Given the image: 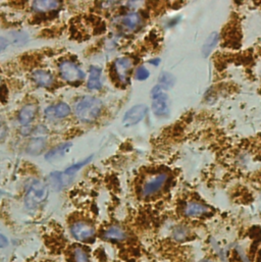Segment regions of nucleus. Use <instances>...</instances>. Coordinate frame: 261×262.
I'll return each mask as SVG.
<instances>
[{
    "mask_svg": "<svg viewBox=\"0 0 261 262\" xmlns=\"http://www.w3.org/2000/svg\"><path fill=\"white\" fill-rule=\"evenodd\" d=\"M158 82H159V86L163 89H170L175 85V77L170 74L167 73V71H163V73L160 74L159 78H158Z\"/></svg>",
    "mask_w": 261,
    "mask_h": 262,
    "instance_id": "nucleus-22",
    "label": "nucleus"
},
{
    "mask_svg": "<svg viewBox=\"0 0 261 262\" xmlns=\"http://www.w3.org/2000/svg\"><path fill=\"white\" fill-rule=\"evenodd\" d=\"M152 110L157 116H165L170 112V98L169 95L163 92L152 97Z\"/></svg>",
    "mask_w": 261,
    "mask_h": 262,
    "instance_id": "nucleus-8",
    "label": "nucleus"
},
{
    "mask_svg": "<svg viewBox=\"0 0 261 262\" xmlns=\"http://www.w3.org/2000/svg\"><path fill=\"white\" fill-rule=\"evenodd\" d=\"M149 63H151V64H153V65H158V64L160 63V59H159V58H155V59H151V60L149 61Z\"/></svg>",
    "mask_w": 261,
    "mask_h": 262,
    "instance_id": "nucleus-29",
    "label": "nucleus"
},
{
    "mask_svg": "<svg viewBox=\"0 0 261 262\" xmlns=\"http://www.w3.org/2000/svg\"><path fill=\"white\" fill-rule=\"evenodd\" d=\"M132 60L128 57H122L115 60L114 68L115 73L121 82L126 83L129 78V73L132 68Z\"/></svg>",
    "mask_w": 261,
    "mask_h": 262,
    "instance_id": "nucleus-9",
    "label": "nucleus"
},
{
    "mask_svg": "<svg viewBox=\"0 0 261 262\" xmlns=\"http://www.w3.org/2000/svg\"><path fill=\"white\" fill-rule=\"evenodd\" d=\"M70 113V107L64 102H60L47 107L45 115L49 118H63L68 116Z\"/></svg>",
    "mask_w": 261,
    "mask_h": 262,
    "instance_id": "nucleus-10",
    "label": "nucleus"
},
{
    "mask_svg": "<svg viewBox=\"0 0 261 262\" xmlns=\"http://www.w3.org/2000/svg\"><path fill=\"white\" fill-rule=\"evenodd\" d=\"M1 83H2V80H1V78H0V86H1Z\"/></svg>",
    "mask_w": 261,
    "mask_h": 262,
    "instance_id": "nucleus-31",
    "label": "nucleus"
},
{
    "mask_svg": "<svg viewBox=\"0 0 261 262\" xmlns=\"http://www.w3.org/2000/svg\"><path fill=\"white\" fill-rule=\"evenodd\" d=\"M94 226L85 220H73L68 223V236L81 244H89L95 237Z\"/></svg>",
    "mask_w": 261,
    "mask_h": 262,
    "instance_id": "nucleus-3",
    "label": "nucleus"
},
{
    "mask_svg": "<svg viewBox=\"0 0 261 262\" xmlns=\"http://www.w3.org/2000/svg\"><path fill=\"white\" fill-rule=\"evenodd\" d=\"M7 246H8V239L4 235L0 234V248H4Z\"/></svg>",
    "mask_w": 261,
    "mask_h": 262,
    "instance_id": "nucleus-27",
    "label": "nucleus"
},
{
    "mask_svg": "<svg viewBox=\"0 0 261 262\" xmlns=\"http://www.w3.org/2000/svg\"><path fill=\"white\" fill-rule=\"evenodd\" d=\"M92 157H93V156L91 155V156L87 157L86 159H84V160H82V161H80V162H78V163H76V164H73L72 166H69L68 169H66V170L62 173V175H63V177L65 178V180H66V178H72L75 174H77L82 168H84L85 165H87V164L92 160Z\"/></svg>",
    "mask_w": 261,
    "mask_h": 262,
    "instance_id": "nucleus-20",
    "label": "nucleus"
},
{
    "mask_svg": "<svg viewBox=\"0 0 261 262\" xmlns=\"http://www.w3.org/2000/svg\"><path fill=\"white\" fill-rule=\"evenodd\" d=\"M102 110V103L99 99L85 96L77 101L75 105L76 115L84 123H91L96 120Z\"/></svg>",
    "mask_w": 261,
    "mask_h": 262,
    "instance_id": "nucleus-2",
    "label": "nucleus"
},
{
    "mask_svg": "<svg viewBox=\"0 0 261 262\" xmlns=\"http://www.w3.org/2000/svg\"><path fill=\"white\" fill-rule=\"evenodd\" d=\"M200 262H213L212 260H208V259H205V260H202V261H200Z\"/></svg>",
    "mask_w": 261,
    "mask_h": 262,
    "instance_id": "nucleus-30",
    "label": "nucleus"
},
{
    "mask_svg": "<svg viewBox=\"0 0 261 262\" xmlns=\"http://www.w3.org/2000/svg\"><path fill=\"white\" fill-rule=\"evenodd\" d=\"M58 71L61 79L68 83L80 82L85 77L84 71L75 62L70 60L61 61L58 66Z\"/></svg>",
    "mask_w": 261,
    "mask_h": 262,
    "instance_id": "nucleus-5",
    "label": "nucleus"
},
{
    "mask_svg": "<svg viewBox=\"0 0 261 262\" xmlns=\"http://www.w3.org/2000/svg\"><path fill=\"white\" fill-rule=\"evenodd\" d=\"M208 212V208L198 202H189L185 207V214L189 218H198Z\"/></svg>",
    "mask_w": 261,
    "mask_h": 262,
    "instance_id": "nucleus-15",
    "label": "nucleus"
},
{
    "mask_svg": "<svg viewBox=\"0 0 261 262\" xmlns=\"http://www.w3.org/2000/svg\"><path fill=\"white\" fill-rule=\"evenodd\" d=\"M149 70L145 66H140L137 68L135 73V78L139 81H145L149 78Z\"/></svg>",
    "mask_w": 261,
    "mask_h": 262,
    "instance_id": "nucleus-25",
    "label": "nucleus"
},
{
    "mask_svg": "<svg viewBox=\"0 0 261 262\" xmlns=\"http://www.w3.org/2000/svg\"><path fill=\"white\" fill-rule=\"evenodd\" d=\"M147 112H148V107L145 104L135 105L126 112L123 123L126 127H132L134 125H137L138 123L144 120Z\"/></svg>",
    "mask_w": 261,
    "mask_h": 262,
    "instance_id": "nucleus-7",
    "label": "nucleus"
},
{
    "mask_svg": "<svg viewBox=\"0 0 261 262\" xmlns=\"http://www.w3.org/2000/svg\"><path fill=\"white\" fill-rule=\"evenodd\" d=\"M101 74H102L101 68L97 66H91L89 78H88V84H87L90 90H100L101 89L102 87Z\"/></svg>",
    "mask_w": 261,
    "mask_h": 262,
    "instance_id": "nucleus-14",
    "label": "nucleus"
},
{
    "mask_svg": "<svg viewBox=\"0 0 261 262\" xmlns=\"http://www.w3.org/2000/svg\"><path fill=\"white\" fill-rule=\"evenodd\" d=\"M32 78L37 85H39L41 87H45V88L51 87L54 83L53 76L50 73H48V71H46L44 69L34 70L33 74H32Z\"/></svg>",
    "mask_w": 261,
    "mask_h": 262,
    "instance_id": "nucleus-11",
    "label": "nucleus"
},
{
    "mask_svg": "<svg viewBox=\"0 0 261 262\" xmlns=\"http://www.w3.org/2000/svg\"><path fill=\"white\" fill-rule=\"evenodd\" d=\"M21 262H62L61 260H58L54 257H51L49 255H47L44 252L41 253H36L31 257L26 258L25 260H22Z\"/></svg>",
    "mask_w": 261,
    "mask_h": 262,
    "instance_id": "nucleus-21",
    "label": "nucleus"
},
{
    "mask_svg": "<svg viewBox=\"0 0 261 262\" xmlns=\"http://www.w3.org/2000/svg\"><path fill=\"white\" fill-rule=\"evenodd\" d=\"M102 238L106 241H113V242H121L126 240L127 234L126 232L117 226H112L108 229H106L103 234Z\"/></svg>",
    "mask_w": 261,
    "mask_h": 262,
    "instance_id": "nucleus-12",
    "label": "nucleus"
},
{
    "mask_svg": "<svg viewBox=\"0 0 261 262\" xmlns=\"http://www.w3.org/2000/svg\"><path fill=\"white\" fill-rule=\"evenodd\" d=\"M8 45H9V41L6 38L0 37V52L3 51L4 49H6Z\"/></svg>",
    "mask_w": 261,
    "mask_h": 262,
    "instance_id": "nucleus-26",
    "label": "nucleus"
},
{
    "mask_svg": "<svg viewBox=\"0 0 261 262\" xmlns=\"http://www.w3.org/2000/svg\"><path fill=\"white\" fill-rule=\"evenodd\" d=\"M44 146H45L44 138L38 137V138L31 141L30 145H29V151H30V153L37 154L44 148Z\"/></svg>",
    "mask_w": 261,
    "mask_h": 262,
    "instance_id": "nucleus-23",
    "label": "nucleus"
},
{
    "mask_svg": "<svg viewBox=\"0 0 261 262\" xmlns=\"http://www.w3.org/2000/svg\"><path fill=\"white\" fill-rule=\"evenodd\" d=\"M169 176L165 173L157 174L150 177L142 187V196L150 197L157 194L160 190L167 184Z\"/></svg>",
    "mask_w": 261,
    "mask_h": 262,
    "instance_id": "nucleus-6",
    "label": "nucleus"
},
{
    "mask_svg": "<svg viewBox=\"0 0 261 262\" xmlns=\"http://www.w3.org/2000/svg\"><path fill=\"white\" fill-rule=\"evenodd\" d=\"M173 236L177 241H184L188 237V230L185 227H177L174 230Z\"/></svg>",
    "mask_w": 261,
    "mask_h": 262,
    "instance_id": "nucleus-24",
    "label": "nucleus"
},
{
    "mask_svg": "<svg viewBox=\"0 0 261 262\" xmlns=\"http://www.w3.org/2000/svg\"><path fill=\"white\" fill-rule=\"evenodd\" d=\"M70 239L58 229L49 230L42 236L43 251L62 262H91L89 250L83 244Z\"/></svg>",
    "mask_w": 261,
    "mask_h": 262,
    "instance_id": "nucleus-1",
    "label": "nucleus"
},
{
    "mask_svg": "<svg viewBox=\"0 0 261 262\" xmlns=\"http://www.w3.org/2000/svg\"><path fill=\"white\" fill-rule=\"evenodd\" d=\"M48 197V188L40 180L31 181L25 193V204L28 209L34 210L38 208Z\"/></svg>",
    "mask_w": 261,
    "mask_h": 262,
    "instance_id": "nucleus-4",
    "label": "nucleus"
},
{
    "mask_svg": "<svg viewBox=\"0 0 261 262\" xmlns=\"http://www.w3.org/2000/svg\"><path fill=\"white\" fill-rule=\"evenodd\" d=\"M72 143H63V144H60L56 147H54L53 149H51L48 153L46 154V160H49V161H53L57 158L62 157L63 155H65L70 147H72Z\"/></svg>",
    "mask_w": 261,
    "mask_h": 262,
    "instance_id": "nucleus-16",
    "label": "nucleus"
},
{
    "mask_svg": "<svg viewBox=\"0 0 261 262\" xmlns=\"http://www.w3.org/2000/svg\"><path fill=\"white\" fill-rule=\"evenodd\" d=\"M61 5L60 1H34L32 6L36 11H50L53 9H57Z\"/></svg>",
    "mask_w": 261,
    "mask_h": 262,
    "instance_id": "nucleus-17",
    "label": "nucleus"
},
{
    "mask_svg": "<svg viewBox=\"0 0 261 262\" xmlns=\"http://www.w3.org/2000/svg\"><path fill=\"white\" fill-rule=\"evenodd\" d=\"M219 42V34L218 33H212L205 41L203 47H202V53L205 57H207L213 49L216 48Z\"/></svg>",
    "mask_w": 261,
    "mask_h": 262,
    "instance_id": "nucleus-18",
    "label": "nucleus"
},
{
    "mask_svg": "<svg viewBox=\"0 0 261 262\" xmlns=\"http://www.w3.org/2000/svg\"><path fill=\"white\" fill-rule=\"evenodd\" d=\"M37 112V107L34 104H27L23 106L19 113H18V122L22 126H28L33 120L36 115Z\"/></svg>",
    "mask_w": 261,
    "mask_h": 262,
    "instance_id": "nucleus-13",
    "label": "nucleus"
},
{
    "mask_svg": "<svg viewBox=\"0 0 261 262\" xmlns=\"http://www.w3.org/2000/svg\"><path fill=\"white\" fill-rule=\"evenodd\" d=\"M141 21H142V19H141V16L139 15V13L134 12V13H130V14L126 15L123 18V25L130 30H135L140 26Z\"/></svg>",
    "mask_w": 261,
    "mask_h": 262,
    "instance_id": "nucleus-19",
    "label": "nucleus"
},
{
    "mask_svg": "<svg viewBox=\"0 0 261 262\" xmlns=\"http://www.w3.org/2000/svg\"><path fill=\"white\" fill-rule=\"evenodd\" d=\"M6 133H7V129H6L5 125L2 123H0V140H2L5 137Z\"/></svg>",
    "mask_w": 261,
    "mask_h": 262,
    "instance_id": "nucleus-28",
    "label": "nucleus"
}]
</instances>
